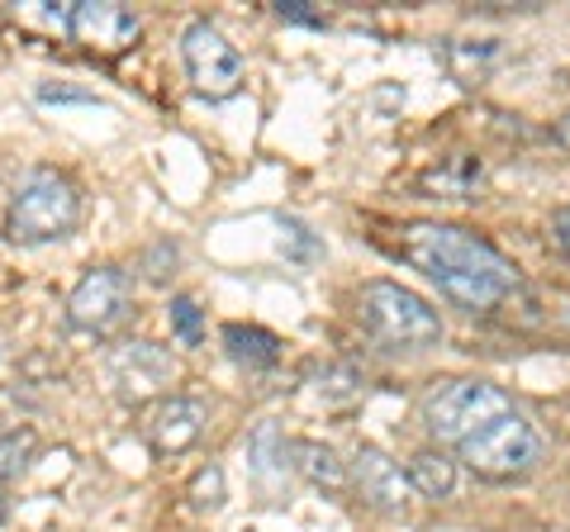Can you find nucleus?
Instances as JSON below:
<instances>
[{
	"label": "nucleus",
	"instance_id": "1",
	"mask_svg": "<svg viewBox=\"0 0 570 532\" xmlns=\"http://www.w3.org/2000/svg\"><path fill=\"white\" fill-rule=\"evenodd\" d=\"M395 253L466 314H494L523 290L513 262L499 253L494 243H485L480 234L456 228V224H428V219L400 224Z\"/></svg>",
	"mask_w": 570,
	"mask_h": 532
},
{
	"label": "nucleus",
	"instance_id": "2",
	"mask_svg": "<svg viewBox=\"0 0 570 532\" xmlns=\"http://www.w3.org/2000/svg\"><path fill=\"white\" fill-rule=\"evenodd\" d=\"M356 318L376 343L400 347V352H419V347H438L442 343V318L428 305L423 295L395 286V280H366L356 295Z\"/></svg>",
	"mask_w": 570,
	"mask_h": 532
},
{
	"label": "nucleus",
	"instance_id": "3",
	"mask_svg": "<svg viewBox=\"0 0 570 532\" xmlns=\"http://www.w3.org/2000/svg\"><path fill=\"white\" fill-rule=\"evenodd\" d=\"M81 219V195L62 171H29L10 195L6 234L14 243H52L67 238Z\"/></svg>",
	"mask_w": 570,
	"mask_h": 532
},
{
	"label": "nucleus",
	"instance_id": "4",
	"mask_svg": "<svg viewBox=\"0 0 570 532\" xmlns=\"http://www.w3.org/2000/svg\"><path fill=\"white\" fill-rule=\"evenodd\" d=\"M513 400L490 381H442L423 395V423L442 447H461L466 437H475L485 423H494L499 414H509Z\"/></svg>",
	"mask_w": 570,
	"mask_h": 532
},
{
	"label": "nucleus",
	"instance_id": "5",
	"mask_svg": "<svg viewBox=\"0 0 570 532\" xmlns=\"http://www.w3.org/2000/svg\"><path fill=\"white\" fill-rule=\"evenodd\" d=\"M456 456L466 461L480 481H519V475H528L532 466H538L542 442H538L532 423L519 410H509V414H499L494 423H485L475 437L461 442Z\"/></svg>",
	"mask_w": 570,
	"mask_h": 532
},
{
	"label": "nucleus",
	"instance_id": "6",
	"mask_svg": "<svg viewBox=\"0 0 570 532\" xmlns=\"http://www.w3.org/2000/svg\"><path fill=\"white\" fill-rule=\"evenodd\" d=\"M134 314V280L119 266H91L67 295V324L81 333H115Z\"/></svg>",
	"mask_w": 570,
	"mask_h": 532
},
{
	"label": "nucleus",
	"instance_id": "7",
	"mask_svg": "<svg viewBox=\"0 0 570 532\" xmlns=\"http://www.w3.org/2000/svg\"><path fill=\"white\" fill-rule=\"evenodd\" d=\"M181 62H186V77L200 96L219 100V96H234L238 81H243V58L238 48L224 39L209 20H190L181 33Z\"/></svg>",
	"mask_w": 570,
	"mask_h": 532
},
{
	"label": "nucleus",
	"instance_id": "8",
	"mask_svg": "<svg viewBox=\"0 0 570 532\" xmlns=\"http://www.w3.org/2000/svg\"><path fill=\"white\" fill-rule=\"evenodd\" d=\"M110 376L119 385V400L142 404V400L163 395V390L176 381V357L163 343L138 338V343H124L110 357Z\"/></svg>",
	"mask_w": 570,
	"mask_h": 532
},
{
	"label": "nucleus",
	"instance_id": "9",
	"mask_svg": "<svg viewBox=\"0 0 570 532\" xmlns=\"http://www.w3.org/2000/svg\"><path fill=\"white\" fill-rule=\"evenodd\" d=\"M67 33L81 48L119 52L138 39V14L129 6H119V0H77L67 10Z\"/></svg>",
	"mask_w": 570,
	"mask_h": 532
},
{
	"label": "nucleus",
	"instance_id": "10",
	"mask_svg": "<svg viewBox=\"0 0 570 532\" xmlns=\"http://www.w3.org/2000/svg\"><path fill=\"white\" fill-rule=\"evenodd\" d=\"M352 481H356V494H362L371 509H381V513H400L409 504V475L381 447H362V452H356Z\"/></svg>",
	"mask_w": 570,
	"mask_h": 532
},
{
	"label": "nucleus",
	"instance_id": "11",
	"mask_svg": "<svg viewBox=\"0 0 570 532\" xmlns=\"http://www.w3.org/2000/svg\"><path fill=\"white\" fill-rule=\"evenodd\" d=\"M200 433H205V404L190 400V395L163 400L153 410V418H148V442H153L157 456H176V452L195 447Z\"/></svg>",
	"mask_w": 570,
	"mask_h": 532
},
{
	"label": "nucleus",
	"instance_id": "12",
	"mask_svg": "<svg viewBox=\"0 0 570 532\" xmlns=\"http://www.w3.org/2000/svg\"><path fill=\"white\" fill-rule=\"evenodd\" d=\"M291 466L305 475V481L314 490H328V494H347V481H352V466L347 461H337L333 447H324V442L314 437H299L291 442Z\"/></svg>",
	"mask_w": 570,
	"mask_h": 532
},
{
	"label": "nucleus",
	"instance_id": "13",
	"mask_svg": "<svg viewBox=\"0 0 570 532\" xmlns=\"http://www.w3.org/2000/svg\"><path fill=\"white\" fill-rule=\"evenodd\" d=\"M404 475H409V490H419L423 500H448L456 490V461L438 447H423V452L409 456Z\"/></svg>",
	"mask_w": 570,
	"mask_h": 532
},
{
	"label": "nucleus",
	"instance_id": "14",
	"mask_svg": "<svg viewBox=\"0 0 570 532\" xmlns=\"http://www.w3.org/2000/svg\"><path fill=\"white\" fill-rule=\"evenodd\" d=\"M224 347H228V357H234L238 366H247V371H272L281 362L276 333L253 328V324H228L224 328Z\"/></svg>",
	"mask_w": 570,
	"mask_h": 532
},
{
	"label": "nucleus",
	"instance_id": "15",
	"mask_svg": "<svg viewBox=\"0 0 570 532\" xmlns=\"http://www.w3.org/2000/svg\"><path fill=\"white\" fill-rule=\"evenodd\" d=\"M285 437H281V428L272 418L266 423H257V433L247 437V461H253V471L257 475H276V471H285Z\"/></svg>",
	"mask_w": 570,
	"mask_h": 532
},
{
	"label": "nucleus",
	"instance_id": "16",
	"mask_svg": "<svg viewBox=\"0 0 570 532\" xmlns=\"http://www.w3.org/2000/svg\"><path fill=\"white\" fill-rule=\"evenodd\" d=\"M423 186H428V190H442V195H456V200H466V195L480 186V162H475V157H452L448 167L428 171Z\"/></svg>",
	"mask_w": 570,
	"mask_h": 532
},
{
	"label": "nucleus",
	"instance_id": "17",
	"mask_svg": "<svg viewBox=\"0 0 570 532\" xmlns=\"http://www.w3.org/2000/svg\"><path fill=\"white\" fill-rule=\"evenodd\" d=\"M33 447H39V442H33V433H29V428L0 437V490H6V481H14V475H24Z\"/></svg>",
	"mask_w": 570,
	"mask_h": 532
},
{
	"label": "nucleus",
	"instance_id": "18",
	"mask_svg": "<svg viewBox=\"0 0 570 532\" xmlns=\"http://www.w3.org/2000/svg\"><path fill=\"white\" fill-rule=\"evenodd\" d=\"M276 228H281V253L291 262H318V257H324V247H318V238L309 234V224L276 219Z\"/></svg>",
	"mask_w": 570,
	"mask_h": 532
},
{
	"label": "nucleus",
	"instance_id": "19",
	"mask_svg": "<svg viewBox=\"0 0 570 532\" xmlns=\"http://www.w3.org/2000/svg\"><path fill=\"white\" fill-rule=\"evenodd\" d=\"M167 318H171V333H176V338H181L186 347H195V343L205 338V318H200V305H195L190 295H171Z\"/></svg>",
	"mask_w": 570,
	"mask_h": 532
},
{
	"label": "nucleus",
	"instance_id": "20",
	"mask_svg": "<svg viewBox=\"0 0 570 532\" xmlns=\"http://www.w3.org/2000/svg\"><path fill=\"white\" fill-rule=\"evenodd\" d=\"M190 500L200 504V509H219V504H224V471H219V466L195 471V481H190Z\"/></svg>",
	"mask_w": 570,
	"mask_h": 532
},
{
	"label": "nucleus",
	"instance_id": "21",
	"mask_svg": "<svg viewBox=\"0 0 570 532\" xmlns=\"http://www.w3.org/2000/svg\"><path fill=\"white\" fill-rule=\"evenodd\" d=\"M39 100H48V105H100L96 100V91H81V86H52V81H43L39 86Z\"/></svg>",
	"mask_w": 570,
	"mask_h": 532
},
{
	"label": "nucleus",
	"instance_id": "22",
	"mask_svg": "<svg viewBox=\"0 0 570 532\" xmlns=\"http://www.w3.org/2000/svg\"><path fill=\"white\" fill-rule=\"evenodd\" d=\"M276 14H281V20H291V24H309V29H324L328 24L324 14L305 6V0H276Z\"/></svg>",
	"mask_w": 570,
	"mask_h": 532
},
{
	"label": "nucleus",
	"instance_id": "23",
	"mask_svg": "<svg viewBox=\"0 0 570 532\" xmlns=\"http://www.w3.org/2000/svg\"><path fill=\"white\" fill-rule=\"evenodd\" d=\"M324 381H328V385H318V390H328V395H352V390L362 385L352 366H333V371H324Z\"/></svg>",
	"mask_w": 570,
	"mask_h": 532
},
{
	"label": "nucleus",
	"instance_id": "24",
	"mask_svg": "<svg viewBox=\"0 0 570 532\" xmlns=\"http://www.w3.org/2000/svg\"><path fill=\"white\" fill-rule=\"evenodd\" d=\"M551 238H557V247L570 257V205H566V209H557V219H551Z\"/></svg>",
	"mask_w": 570,
	"mask_h": 532
},
{
	"label": "nucleus",
	"instance_id": "25",
	"mask_svg": "<svg viewBox=\"0 0 570 532\" xmlns=\"http://www.w3.org/2000/svg\"><path fill=\"white\" fill-rule=\"evenodd\" d=\"M557 144H566V148H570V110L557 119Z\"/></svg>",
	"mask_w": 570,
	"mask_h": 532
},
{
	"label": "nucleus",
	"instance_id": "26",
	"mask_svg": "<svg viewBox=\"0 0 570 532\" xmlns=\"http://www.w3.org/2000/svg\"><path fill=\"white\" fill-rule=\"evenodd\" d=\"M6 513H10V500H6V490H0V523H6Z\"/></svg>",
	"mask_w": 570,
	"mask_h": 532
}]
</instances>
